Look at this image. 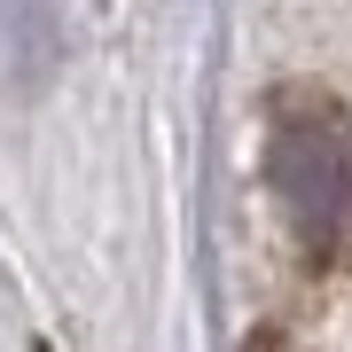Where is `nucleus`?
<instances>
[{
  "instance_id": "obj_1",
  "label": "nucleus",
  "mask_w": 352,
  "mask_h": 352,
  "mask_svg": "<svg viewBox=\"0 0 352 352\" xmlns=\"http://www.w3.org/2000/svg\"><path fill=\"white\" fill-rule=\"evenodd\" d=\"M266 180L289 204L298 235L329 251L352 227V118L314 87H282L274 126H266Z\"/></svg>"
}]
</instances>
